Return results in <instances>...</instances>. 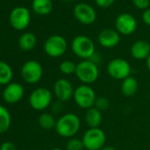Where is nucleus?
Here are the masks:
<instances>
[{
	"label": "nucleus",
	"mask_w": 150,
	"mask_h": 150,
	"mask_svg": "<svg viewBox=\"0 0 150 150\" xmlns=\"http://www.w3.org/2000/svg\"><path fill=\"white\" fill-rule=\"evenodd\" d=\"M81 129V119L74 113H65L62 115L56 125V132L63 138H73Z\"/></svg>",
	"instance_id": "nucleus-1"
},
{
	"label": "nucleus",
	"mask_w": 150,
	"mask_h": 150,
	"mask_svg": "<svg viewBox=\"0 0 150 150\" xmlns=\"http://www.w3.org/2000/svg\"><path fill=\"white\" fill-rule=\"evenodd\" d=\"M99 68L97 64L90 59L81 60L77 64L75 75L78 80L85 85L95 83L99 78Z\"/></svg>",
	"instance_id": "nucleus-2"
},
{
	"label": "nucleus",
	"mask_w": 150,
	"mask_h": 150,
	"mask_svg": "<svg viewBox=\"0 0 150 150\" xmlns=\"http://www.w3.org/2000/svg\"><path fill=\"white\" fill-rule=\"evenodd\" d=\"M73 54L82 60L91 59L96 54V45L91 38L87 35H77L73 38L71 44Z\"/></svg>",
	"instance_id": "nucleus-3"
},
{
	"label": "nucleus",
	"mask_w": 150,
	"mask_h": 150,
	"mask_svg": "<svg viewBox=\"0 0 150 150\" xmlns=\"http://www.w3.org/2000/svg\"><path fill=\"white\" fill-rule=\"evenodd\" d=\"M73 100L76 105L81 109L88 110L94 107L96 100V95L92 87L81 84L74 89Z\"/></svg>",
	"instance_id": "nucleus-4"
},
{
	"label": "nucleus",
	"mask_w": 150,
	"mask_h": 150,
	"mask_svg": "<svg viewBox=\"0 0 150 150\" xmlns=\"http://www.w3.org/2000/svg\"><path fill=\"white\" fill-rule=\"evenodd\" d=\"M107 72L114 80L123 81L131 76L132 66L130 63L121 57H116L111 59L107 64Z\"/></svg>",
	"instance_id": "nucleus-5"
},
{
	"label": "nucleus",
	"mask_w": 150,
	"mask_h": 150,
	"mask_svg": "<svg viewBox=\"0 0 150 150\" xmlns=\"http://www.w3.org/2000/svg\"><path fill=\"white\" fill-rule=\"evenodd\" d=\"M106 134L100 127L89 128L87 130L82 137L84 147L87 150H101L105 146Z\"/></svg>",
	"instance_id": "nucleus-6"
},
{
	"label": "nucleus",
	"mask_w": 150,
	"mask_h": 150,
	"mask_svg": "<svg viewBox=\"0 0 150 150\" xmlns=\"http://www.w3.org/2000/svg\"><path fill=\"white\" fill-rule=\"evenodd\" d=\"M67 42L62 35H53L44 42L43 49L45 53L50 57H59L67 50Z\"/></svg>",
	"instance_id": "nucleus-7"
},
{
	"label": "nucleus",
	"mask_w": 150,
	"mask_h": 150,
	"mask_svg": "<svg viewBox=\"0 0 150 150\" xmlns=\"http://www.w3.org/2000/svg\"><path fill=\"white\" fill-rule=\"evenodd\" d=\"M29 104L32 109L41 111L47 109L52 102V93L46 88H38L29 96Z\"/></svg>",
	"instance_id": "nucleus-8"
},
{
	"label": "nucleus",
	"mask_w": 150,
	"mask_h": 150,
	"mask_svg": "<svg viewBox=\"0 0 150 150\" xmlns=\"http://www.w3.org/2000/svg\"><path fill=\"white\" fill-rule=\"evenodd\" d=\"M73 15L81 24L85 26L92 25L96 22L97 14L96 9L88 3H79L73 8Z\"/></svg>",
	"instance_id": "nucleus-9"
},
{
	"label": "nucleus",
	"mask_w": 150,
	"mask_h": 150,
	"mask_svg": "<svg viewBox=\"0 0 150 150\" xmlns=\"http://www.w3.org/2000/svg\"><path fill=\"white\" fill-rule=\"evenodd\" d=\"M42 67L36 60H28L21 67V76L27 83L35 84L39 82L42 77Z\"/></svg>",
	"instance_id": "nucleus-10"
},
{
	"label": "nucleus",
	"mask_w": 150,
	"mask_h": 150,
	"mask_svg": "<svg viewBox=\"0 0 150 150\" xmlns=\"http://www.w3.org/2000/svg\"><path fill=\"white\" fill-rule=\"evenodd\" d=\"M138 27V22L135 17L130 13H123L117 16L115 20L116 30L122 35H132Z\"/></svg>",
	"instance_id": "nucleus-11"
},
{
	"label": "nucleus",
	"mask_w": 150,
	"mask_h": 150,
	"mask_svg": "<svg viewBox=\"0 0 150 150\" xmlns=\"http://www.w3.org/2000/svg\"><path fill=\"white\" fill-rule=\"evenodd\" d=\"M9 21L13 28L17 30L26 29L30 22V13L26 7H15L10 13Z\"/></svg>",
	"instance_id": "nucleus-12"
},
{
	"label": "nucleus",
	"mask_w": 150,
	"mask_h": 150,
	"mask_svg": "<svg viewBox=\"0 0 150 150\" xmlns=\"http://www.w3.org/2000/svg\"><path fill=\"white\" fill-rule=\"evenodd\" d=\"M55 96L59 102L66 103L73 98L74 88L72 84L66 79H58L53 87Z\"/></svg>",
	"instance_id": "nucleus-13"
},
{
	"label": "nucleus",
	"mask_w": 150,
	"mask_h": 150,
	"mask_svg": "<svg viewBox=\"0 0 150 150\" xmlns=\"http://www.w3.org/2000/svg\"><path fill=\"white\" fill-rule=\"evenodd\" d=\"M97 40L102 47L111 49L117 46L120 42V34L116 29L105 28L99 33Z\"/></svg>",
	"instance_id": "nucleus-14"
},
{
	"label": "nucleus",
	"mask_w": 150,
	"mask_h": 150,
	"mask_svg": "<svg viewBox=\"0 0 150 150\" xmlns=\"http://www.w3.org/2000/svg\"><path fill=\"white\" fill-rule=\"evenodd\" d=\"M24 96L23 87L17 82H11L6 85L4 92L3 97L7 103H19Z\"/></svg>",
	"instance_id": "nucleus-15"
},
{
	"label": "nucleus",
	"mask_w": 150,
	"mask_h": 150,
	"mask_svg": "<svg viewBox=\"0 0 150 150\" xmlns=\"http://www.w3.org/2000/svg\"><path fill=\"white\" fill-rule=\"evenodd\" d=\"M130 52L136 60H146L150 55V43L145 40L136 41L132 44Z\"/></svg>",
	"instance_id": "nucleus-16"
},
{
	"label": "nucleus",
	"mask_w": 150,
	"mask_h": 150,
	"mask_svg": "<svg viewBox=\"0 0 150 150\" xmlns=\"http://www.w3.org/2000/svg\"><path fill=\"white\" fill-rule=\"evenodd\" d=\"M84 118L89 128H99L103 122V114L101 110L92 107L87 110Z\"/></svg>",
	"instance_id": "nucleus-17"
},
{
	"label": "nucleus",
	"mask_w": 150,
	"mask_h": 150,
	"mask_svg": "<svg viewBox=\"0 0 150 150\" xmlns=\"http://www.w3.org/2000/svg\"><path fill=\"white\" fill-rule=\"evenodd\" d=\"M120 88H121L122 94L125 96L131 97V96H133L137 93L138 88H139V83L134 77L129 76L126 79L122 81Z\"/></svg>",
	"instance_id": "nucleus-18"
},
{
	"label": "nucleus",
	"mask_w": 150,
	"mask_h": 150,
	"mask_svg": "<svg viewBox=\"0 0 150 150\" xmlns=\"http://www.w3.org/2000/svg\"><path fill=\"white\" fill-rule=\"evenodd\" d=\"M32 7L35 13L39 15H47L51 13L53 4L51 0H33Z\"/></svg>",
	"instance_id": "nucleus-19"
},
{
	"label": "nucleus",
	"mask_w": 150,
	"mask_h": 150,
	"mask_svg": "<svg viewBox=\"0 0 150 150\" xmlns=\"http://www.w3.org/2000/svg\"><path fill=\"white\" fill-rule=\"evenodd\" d=\"M36 36L30 32L24 33L19 39V46L24 51H29L33 50L36 45Z\"/></svg>",
	"instance_id": "nucleus-20"
},
{
	"label": "nucleus",
	"mask_w": 150,
	"mask_h": 150,
	"mask_svg": "<svg viewBox=\"0 0 150 150\" xmlns=\"http://www.w3.org/2000/svg\"><path fill=\"white\" fill-rule=\"evenodd\" d=\"M13 76L12 67L6 62L0 61V85H8Z\"/></svg>",
	"instance_id": "nucleus-21"
},
{
	"label": "nucleus",
	"mask_w": 150,
	"mask_h": 150,
	"mask_svg": "<svg viewBox=\"0 0 150 150\" xmlns=\"http://www.w3.org/2000/svg\"><path fill=\"white\" fill-rule=\"evenodd\" d=\"M11 115L6 108L0 105V133L6 132L11 125Z\"/></svg>",
	"instance_id": "nucleus-22"
},
{
	"label": "nucleus",
	"mask_w": 150,
	"mask_h": 150,
	"mask_svg": "<svg viewBox=\"0 0 150 150\" xmlns=\"http://www.w3.org/2000/svg\"><path fill=\"white\" fill-rule=\"evenodd\" d=\"M38 124L44 130H51V129L56 128L57 120L54 117V116H52L51 114L43 113L39 117Z\"/></svg>",
	"instance_id": "nucleus-23"
},
{
	"label": "nucleus",
	"mask_w": 150,
	"mask_h": 150,
	"mask_svg": "<svg viewBox=\"0 0 150 150\" xmlns=\"http://www.w3.org/2000/svg\"><path fill=\"white\" fill-rule=\"evenodd\" d=\"M76 68H77V64H75L73 61L71 60L62 61L59 64V71H61V73L64 75L75 74Z\"/></svg>",
	"instance_id": "nucleus-24"
},
{
	"label": "nucleus",
	"mask_w": 150,
	"mask_h": 150,
	"mask_svg": "<svg viewBox=\"0 0 150 150\" xmlns=\"http://www.w3.org/2000/svg\"><path fill=\"white\" fill-rule=\"evenodd\" d=\"M84 144L81 139L71 138L66 143V150H83Z\"/></svg>",
	"instance_id": "nucleus-25"
},
{
	"label": "nucleus",
	"mask_w": 150,
	"mask_h": 150,
	"mask_svg": "<svg viewBox=\"0 0 150 150\" xmlns=\"http://www.w3.org/2000/svg\"><path fill=\"white\" fill-rule=\"evenodd\" d=\"M109 106H110V103H109V100L106 97H103V96L96 97L94 107H96L99 110L103 111V110H107L109 108Z\"/></svg>",
	"instance_id": "nucleus-26"
},
{
	"label": "nucleus",
	"mask_w": 150,
	"mask_h": 150,
	"mask_svg": "<svg viewBox=\"0 0 150 150\" xmlns=\"http://www.w3.org/2000/svg\"><path fill=\"white\" fill-rule=\"evenodd\" d=\"M132 5L139 10L145 11L146 9L149 8L150 0H132Z\"/></svg>",
	"instance_id": "nucleus-27"
},
{
	"label": "nucleus",
	"mask_w": 150,
	"mask_h": 150,
	"mask_svg": "<svg viewBox=\"0 0 150 150\" xmlns=\"http://www.w3.org/2000/svg\"><path fill=\"white\" fill-rule=\"evenodd\" d=\"M116 0H95L96 5L100 8H109L114 5Z\"/></svg>",
	"instance_id": "nucleus-28"
},
{
	"label": "nucleus",
	"mask_w": 150,
	"mask_h": 150,
	"mask_svg": "<svg viewBox=\"0 0 150 150\" xmlns=\"http://www.w3.org/2000/svg\"><path fill=\"white\" fill-rule=\"evenodd\" d=\"M141 18H142V21H143L144 24L150 27V7L146 9L145 11H143Z\"/></svg>",
	"instance_id": "nucleus-29"
},
{
	"label": "nucleus",
	"mask_w": 150,
	"mask_h": 150,
	"mask_svg": "<svg viewBox=\"0 0 150 150\" xmlns=\"http://www.w3.org/2000/svg\"><path fill=\"white\" fill-rule=\"evenodd\" d=\"M0 150H17V148L13 142L6 141L0 146Z\"/></svg>",
	"instance_id": "nucleus-30"
},
{
	"label": "nucleus",
	"mask_w": 150,
	"mask_h": 150,
	"mask_svg": "<svg viewBox=\"0 0 150 150\" xmlns=\"http://www.w3.org/2000/svg\"><path fill=\"white\" fill-rule=\"evenodd\" d=\"M101 150H117L115 147H113V146H104V147H103Z\"/></svg>",
	"instance_id": "nucleus-31"
},
{
	"label": "nucleus",
	"mask_w": 150,
	"mask_h": 150,
	"mask_svg": "<svg viewBox=\"0 0 150 150\" xmlns=\"http://www.w3.org/2000/svg\"><path fill=\"white\" fill-rule=\"evenodd\" d=\"M146 67H147L148 71H150V55H149V57L146 59Z\"/></svg>",
	"instance_id": "nucleus-32"
},
{
	"label": "nucleus",
	"mask_w": 150,
	"mask_h": 150,
	"mask_svg": "<svg viewBox=\"0 0 150 150\" xmlns=\"http://www.w3.org/2000/svg\"><path fill=\"white\" fill-rule=\"evenodd\" d=\"M50 150H64V149L59 148V147H55V148H52V149H50Z\"/></svg>",
	"instance_id": "nucleus-33"
},
{
	"label": "nucleus",
	"mask_w": 150,
	"mask_h": 150,
	"mask_svg": "<svg viewBox=\"0 0 150 150\" xmlns=\"http://www.w3.org/2000/svg\"><path fill=\"white\" fill-rule=\"evenodd\" d=\"M63 1H65V2H70V1H73V0H63Z\"/></svg>",
	"instance_id": "nucleus-34"
}]
</instances>
